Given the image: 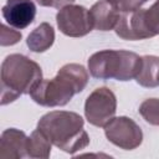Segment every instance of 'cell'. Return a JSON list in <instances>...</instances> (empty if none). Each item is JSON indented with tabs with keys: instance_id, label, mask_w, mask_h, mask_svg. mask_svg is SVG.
Listing matches in <instances>:
<instances>
[{
	"instance_id": "cell-1",
	"label": "cell",
	"mask_w": 159,
	"mask_h": 159,
	"mask_svg": "<svg viewBox=\"0 0 159 159\" xmlns=\"http://www.w3.org/2000/svg\"><path fill=\"white\" fill-rule=\"evenodd\" d=\"M88 80V72L82 65L67 63L52 80H42L31 91L30 97L42 107H62L86 88Z\"/></svg>"
},
{
	"instance_id": "cell-2",
	"label": "cell",
	"mask_w": 159,
	"mask_h": 159,
	"mask_svg": "<svg viewBox=\"0 0 159 159\" xmlns=\"http://www.w3.org/2000/svg\"><path fill=\"white\" fill-rule=\"evenodd\" d=\"M83 125V118L78 113L68 111L48 112L37 123V128L46 134L51 143L68 154H75L89 144V137Z\"/></svg>"
},
{
	"instance_id": "cell-3",
	"label": "cell",
	"mask_w": 159,
	"mask_h": 159,
	"mask_svg": "<svg viewBox=\"0 0 159 159\" xmlns=\"http://www.w3.org/2000/svg\"><path fill=\"white\" fill-rule=\"evenodd\" d=\"M1 104L5 106L16 101L31 91L42 81V71L37 62L20 53H11L5 57L0 70Z\"/></svg>"
},
{
	"instance_id": "cell-4",
	"label": "cell",
	"mask_w": 159,
	"mask_h": 159,
	"mask_svg": "<svg viewBox=\"0 0 159 159\" xmlns=\"http://www.w3.org/2000/svg\"><path fill=\"white\" fill-rule=\"evenodd\" d=\"M142 67V56L125 50H102L88 58L92 77L99 80H135Z\"/></svg>"
},
{
	"instance_id": "cell-5",
	"label": "cell",
	"mask_w": 159,
	"mask_h": 159,
	"mask_svg": "<svg viewBox=\"0 0 159 159\" xmlns=\"http://www.w3.org/2000/svg\"><path fill=\"white\" fill-rule=\"evenodd\" d=\"M117 112L116 94L108 87H98L92 91L84 102V117L94 127H102L114 118Z\"/></svg>"
},
{
	"instance_id": "cell-6",
	"label": "cell",
	"mask_w": 159,
	"mask_h": 159,
	"mask_svg": "<svg viewBox=\"0 0 159 159\" xmlns=\"http://www.w3.org/2000/svg\"><path fill=\"white\" fill-rule=\"evenodd\" d=\"M107 139L116 147L124 150H133L143 142L140 127L129 117H114L104 125Z\"/></svg>"
},
{
	"instance_id": "cell-7",
	"label": "cell",
	"mask_w": 159,
	"mask_h": 159,
	"mask_svg": "<svg viewBox=\"0 0 159 159\" xmlns=\"http://www.w3.org/2000/svg\"><path fill=\"white\" fill-rule=\"evenodd\" d=\"M58 30L68 37H83L93 30L89 10L81 5H66L56 15Z\"/></svg>"
},
{
	"instance_id": "cell-8",
	"label": "cell",
	"mask_w": 159,
	"mask_h": 159,
	"mask_svg": "<svg viewBox=\"0 0 159 159\" xmlns=\"http://www.w3.org/2000/svg\"><path fill=\"white\" fill-rule=\"evenodd\" d=\"M117 36L123 40L135 41L153 37L144 20V9H138L132 12H120L119 20L114 27Z\"/></svg>"
},
{
	"instance_id": "cell-9",
	"label": "cell",
	"mask_w": 159,
	"mask_h": 159,
	"mask_svg": "<svg viewBox=\"0 0 159 159\" xmlns=\"http://www.w3.org/2000/svg\"><path fill=\"white\" fill-rule=\"evenodd\" d=\"M1 14L10 26L22 30L34 22L36 5L32 0H7L1 9Z\"/></svg>"
},
{
	"instance_id": "cell-10",
	"label": "cell",
	"mask_w": 159,
	"mask_h": 159,
	"mask_svg": "<svg viewBox=\"0 0 159 159\" xmlns=\"http://www.w3.org/2000/svg\"><path fill=\"white\" fill-rule=\"evenodd\" d=\"M27 137L16 128H7L0 138V159H20L27 157Z\"/></svg>"
},
{
	"instance_id": "cell-11",
	"label": "cell",
	"mask_w": 159,
	"mask_h": 159,
	"mask_svg": "<svg viewBox=\"0 0 159 159\" xmlns=\"http://www.w3.org/2000/svg\"><path fill=\"white\" fill-rule=\"evenodd\" d=\"M89 15L92 19L93 29L98 31L114 30L120 12L106 0H99L92 5L89 9Z\"/></svg>"
},
{
	"instance_id": "cell-12",
	"label": "cell",
	"mask_w": 159,
	"mask_h": 159,
	"mask_svg": "<svg viewBox=\"0 0 159 159\" xmlns=\"http://www.w3.org/2000/svg\"><path fill=\"white\" fill-rule=\"evenodd\" d=\"M55 42V30L48 22L40 24L35 30L30 32L26 40V45L30 51L40 53L47 51Z\"/></svg>"
},
{
	"instance_id": "cell-13",
	"label": "cell",
	"mask_w": 159,
	"mask_h": 159,
	"mask_svg": "<svg viewBox=\"0 0 159 159\" xmlns=\"http://www.w3.org/2000/svg\"><path fill=\"white\" fill-rule=\"evenodd\" d=\"M158 72H159V57L153 55L142 56V67L135 77V81L142 87L154 88L159 86Z\"/></svg>"
},
{
	"instance_id": "cell-14",
	"label": "cell",
	"mask_w": 159,
	"mask_h": 159,
	"mask_svg": "<svg viewBox=\"0 0 159 159\" xmlns=\"http://www.w3.org/2000/svg\"><path fill=\"white\" fill-rule=\"evenodd\" d=\"M52 145L53 144L46 137V134L43 132H41L39 128H36L31 133V135L27 137V143H26L27 157L47 159L51 154V147Z\"/></svg>"
},
{
	"instance_id": "cell-15",
	"label": "cell",
	"mask_w": 159,
	"mask_h": 159,
	"mask_svg": "<svg viewBox=\"0 0 159 159\" xmlns=\"http://www.w3.org/2000/svg\"><path fill=\"white\" fill-rule=\"evenodd\" d=\"M138 111L147 123L159 125V98H148L143 101Z\"/></svg>"
},
{
	"instance_id": "cell-16",
	"label": "cell",
	"mask_w": 159,
	"mask_h": 159,
	"mask_svg": "<svg viewBox=\"0 0 159 159\" xmlns=\"http://www.w3.org/2000/svg\"><path fill=\"white\" fill-rule=\"evenodd\" d=\"M144 20L153 37L159 35V0H157L149 9H144Z\"/></svg>"
},
{
	"instance_id": "cell-17",
	"label": "cell",
	"mask_w": 159,
	"mask_h": 159,
	"mask_svg": "<svg viewBox=\"0 0 159 159\" xmlns=\"http://www.w3.org/2000/svg\"><path fill=\"white\" fill-rule=\"evenodd\" d=\"M0 29H1L0 30V45L1 46H12L17 43L22 37L20 31L7 27L5 24H1Z\"/></svg>"
},
{
	"instance_id": "cell-18",
	"label": "cell",
	"mask_w": 159,
	"mask_h": 159,
	"mask_svg": "<svg viewBox=\"0 0 159 159\" xmlns=\"http://www.w3.org/2000/svg\"><path fill=\"white\" fill-rule=\"evenodd\" d=\"M113 5L119 12H132L142 7L144 4L140 0H106Z\"/></svg>"
},
{
	"instance_id": "cell-19",
	"label": "cell",
	"mask_w": 159,
	"mask_h": 159,
	"mask_svg": "<svg viewBox=\"0 0 159 159\" xmlns=\"http://www.w3.org/2000/svg\"><path fill=\"white\" fill-rule=\"evenodd\" d=\"M39 5L41 6H50V7H53V4H55V0H35Z\"/></svg>"
},
{
	"instance_id": "cell-20",
	"label": "cell",
	"mask_w": 159,
	"mask_h": 159,
	"mask_svg": "<svg viewBox=\"0 0 159 159\" xmlns=\"http://www.w3.org/2000/svg\"><path fill=\"white\" fill-rule=\"evenodd\" d=\"M158 84H159V72H158Z\"/></svg>"
},
{
	"instance_id": "cell-21",
	"label": "cell",
	"mask_w": 159,
	"mask_h": 159,
	"mask_svg": "<svg viewBox=\"0 0 159 159\" xmlns=\"http://www.w3.org/2000/svg\"><path fill=\"white\" fill-rule=\"evenodd\" d=\"M140 1H143V2H145V1H148V0H140Z\"/></svg>"
}]
</instances>
